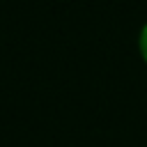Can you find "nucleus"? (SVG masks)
I'll use <instances>...</instances> for the list:
<instances>
[{"label": "nucleus", "mask_w": 147, "mask_h": 147, "mask_svg": "<svg viewBox=\"0 0 147 147\" xmlns=\"http://www.w3.org/2000/svg\"><path fill=\"white\" fill-rule=\"evenodd\" d=\"M138 51H140V57H142V60H145V64H147V23L142 25L140 37H138Z\"/></svg>", "instance_id": "nucleus-1"}]
</instances>
